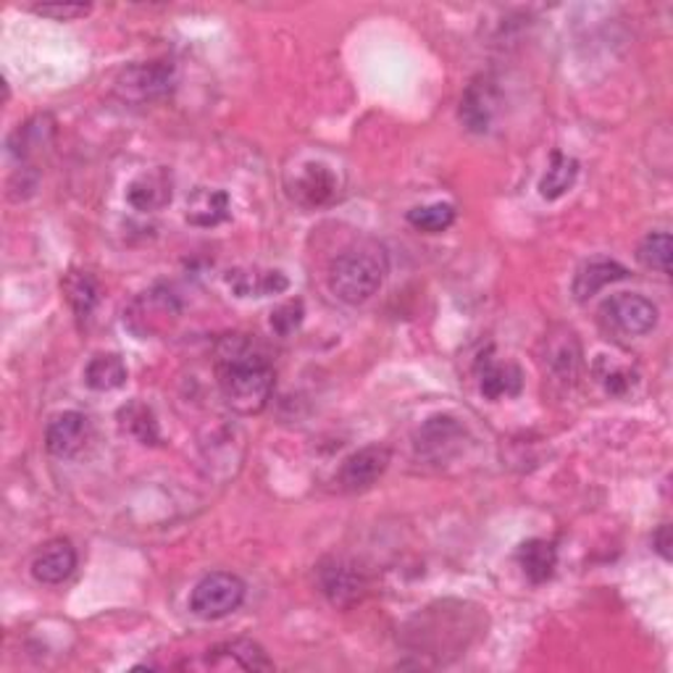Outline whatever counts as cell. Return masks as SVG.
<instances>
[{"label": "cell", "mask_w": 673, "mask_h": 673, "mask_svg": "<svg viewBox=\"0 0 673 673\" xmlns=\"http://www.w3.org/2000/svg\"><path fill=\"white\" fill-rule=\"evenodd\" d=\"M219 390L232 411L250 413L263 411L274 392V368L267 355L258 353L245 336H229L219 347L216 361Z\"/></svg>", "instance_id": "obj_1"}, {"label": "cell", "mask_w": 673, "mask_h": 673, "mask_svg": "<svg viewBox=\"0 0 673 673\" xmlns=\"http://www.w3.org/2000/svg\"><path fill=\"white\" fill-rule=\"evenodd\" d=\"M387 252L379 245H355L334 258L329 267V290L336 300L347 306H361L368 297L379 293V287L387 280Z\"/></svg>", "instance_id": "obj_2"}, {"label": "cell", "mask_w": 673, "mask_h": 673, "mask_svg": "<svg viewBox=\"0 0 673 673\" xmlns=\"http://www.w3.org/2000/svg\"><path fill=\"white\" fill-rule=\"evenodd\" d=\"M245 600V585L235 574L213 571L198 581L190 594V611L203 621H219L235 613Z\"/></svg>", "instance_id": "obj_3"}, {"label": "cell", "mask_w": 673, "mask_h": 673, "mask_svg": "<svg viewBox=\"0 0 673 673\" xmlns=\"http://www.w3.org/2000/svg\"><path fill=\"white\" fill-rule=\"evenodd\" d=\"M174 90V67L166 61L132 63L116 76L114 93L125 103H153Z\"/></svg>", "instance_id": "obj_4"}, {"label": "cell", "mask_w": 673, "mask_h": 673, "mask_svg": "<svg viewBox=\"0 0 673 673\" xmlns=\"http://www.w3.org/2000/svg\"><path fill=\"white\" fill-rule=\"evenodd\" d=\"M600 314H603L607 327L626 336L650 334L658 323L656 303L637 293L613 295L611 300L603 303Z\"/></svg>", "instance_id": "obj_5"}, {"label": "cell", "mask_w": 673, "mask_h": 673, "mask_svg": "<svg viewBox=\"0 0 673 673\" xmlns=\"http://www.w3.org/2000/svg\"><path fill=\"white\" fill-rule=\"evenodd\" d=\"M319 587L323 598L336 607H351L361 603L366 594V576L351 560L329 558L319 566Z\"/></svg>", "instance_id": "obj_6"}, {"label": "cell", "mask_w": 673, "mask_h": 673, "mask_svg": "<svg viewBox=\"0 0 673 673\" xmlns=\"http://www.w3.org/2000/svg\"><path fill=\"white\" fill-rule=\"evenodd\" d=\"M392 452L385 445H368V448L355 450L353 456L345 458L340 469V487L347 492H364L385 476L390 469Z\"/></svg>", "instance_id": "obj_7"}, {"label": "cell", "mask_w": 673, "mask_h": 673, "mask_svg": "<svg viewBox=\"0 0 673 673\" xmlns=\"http://www.w3.org/2000/svg\"><path fill=\"white\" fill-rule=\"evenodd\" d=\"M90 437V421L80 411H63L50 418L45 429V448L56 458H71L84 448Z\"/></svg>", "instance_id": "obj_8"}, {"label": "cell", "mask_w": 673, "mask_h": 673, "mask_svg": "<svg viewBox=\"0 0 673 673\" xmlns=\"http://www.w3.org/2000/svg\"><path fill=\"white\" fill-rule=\"evenodd\" d=\"M205 663L219 671H229V669L271 671L274 669V663L269 660L267 650H263L258 642H252V639H232V642L216 645L213 650H209V656H205Z\"/></svg>", "instance_id": "obj_9"}, {"label": "cell", "mask_w": 673, "mask_h": 673, "mask_svg": "<svg viewBox=\"0 0 673 673\" xmlns=\"http://www.w3.org/2000/svg\"><path fill=\"white\" fill-rule=\"evenodd\" d=\"M226 287L237 297H269L282 295L290 290L287 274L280 269H261V267H239L226 271Z\"/></svg>", "instance_id": "obj_10"}, {"label": "cell", "mask_w": 673, "mask_h": 673, "mask_svg": "<svg viewBox=\"0 0 673 673\" xmlns=\"http://www.w3.org/2000/svg\"><path fill=\"white\" fill-rule=\"evenodd\" d=\"M479 374V390L484 398L500 400V398H516L523 387L521 368L510 361H495L492 355H482L476 366Z\"/></svg>", "instance_id": "obj_11"}, {"label": "cell", "mask_w": 673, "mask_h": 673, "mask_svg": "<svg viewBox=\"0 0 673 673\" xmlns=\"http://www.w3.org/2000/svg\"><path fill=\"white\" fill-rule=\"evenodd\" d=\"M172 174L166 168H151L142 172L138 179H132L127 187V203L138 211H161L172 203Z\"/></svg>", "instance_id": "obj_12"}, {"label": "cell", "mask_w": 673, "mask_h": 673, "mask_svg": "<svg viewBox=\"0 0 673 673\" xmlns=\"http://www.w3.org/2000/svg\"><path fill=\"white\" fill-rule=\"evenodd\" d=\"M497 111V93L495 84L489 80H476L469 84L465 95L461 98V121L471 132H489L492 121H495Z\"/></svg>", "instance_id": "obj_13"}, {"label": "cell", "mask_w": 673, "mask_h": 673, "mask_svg": "<svg viewBox=\"0 0 673 673\" xmlns=\"http://www.w3.org/2000/svg\"><path fill=\"white\" fill-rule=\"evenodd\" d=\"M76 568V550L71 547L67 540H56L50 545H45L37 558L32 560V576H35L40 585H61L67 581Z\"/></svg>", "instance_id": "obj_14"}, {"label": "cell", "mask_w": 673, "mask_h": 673, "mask_svg": "<svg viewBox=\"0 0 673 673\" xmlns=\"http://www.w3.org/2000/svg\"><path fill=\"white\" fill-rule=\"evenodd\" d=\"M177 314V297L168 293V290H151V293L142 295L140 300H134L132 310H129V327L142 321L145 323L142 334H153L158 332V329H164L168 319H174Z\"/></svg>", "instance_id": "obj_15"}, {"label": "cell", "mask_w": 673, "mask_h": 673, "mask_svg": "<svg viewBox=\"0 0 673 673\" xmlns=\"http://www.w3.org/2000/svg\"><path fill=\"white\" fill-rule=\"evenodd\" d=\"M545 361H547L550 371L563 381H574L576 377H579L581 345L571 329H558V332L547 336Z\"/></svg>", "instance_id": "obj_16"}, {"label": "cell", "mask_w": 673, "mask_h": 673, "mask_svg": "<svg viewBox=\"0 0 673 673\" xmlns=\"http://www.w3.org/2000/svg\"><path fill=\"white\" fill-rule=\"evenodd\" d=\"M629 276V269L621 267L618 261H607V258H598V261H589L576 271L574 276V295L576 300H589L607 287V284H616Z\"/></svg>", "instance_id": "obj_17"}, {"label": "cell", "mask_w": 673, "mask_h": 673, "mask_svg": "<svg viewBox=\"0 0 673 673\" xmlns=\"http://www.w3.org/2000/svg\"><path fill=\"white\" fill-rule=\"evenodd\" d=\"M293 196L308 209L329 203L336 196V179L323 164H306L297 174L293 185Z\"/></svg>", "instance_id": "obj_18"}, {"label": "cell", "mask_w": 673, "mask_h": 673, "mask_svg": "<svg viewBox=\"0 0 673 673\" xmlns=\"http://www.w3.org/2000/svg\"><path fill=\"white\" fill-rule=\"evenodd\" d=\"M185 219L192 226H216L229 219V196L224 190H211V187H198L190 198H187Z\"/></svg>", "instance_id": "obj_19"}, {"label": "cell", "mask_w": 673, "mask_h": 673, "mask_svg": "<svg viewBox=\"0 0 673 673\" xmlns=\"http://www.w3.org/2000/svg\"><path fill=\"white\" fill-rule=\"evenodd\" d=\"M516 558H519L523 574H527L534 585H542V581L553 579L555 568H558V550H555L553 542L547 540L523 542Z\"/></svg>", "instance_id": "obj_20"}, {"label": "cell", "mask_w": 673, "mask_h": 673, "mask_svg": "<svg viewBox=\"0 0 673 673\" xmlns=\"http://www.w3.org/2000/svg\"><path fill=\"white\" fill-rule=\"evenodd\" d=\"M84 385L95 392H114L127 385V366L116 353L95 355L84 368Z\"/></svg>", "instance_id": "obj_21"}, {"label": "cell", "mask_w": 673, "mask_h": 673, "mask_svg": "<svg viewBox=\"0 0 673 673\" xmlns=\"http://www.w3.org/2000/svg\"><path fill=\"white\" fill-rule=\"evenodd\" d=\"M463 437V429L456 424V418L450 416H437L426 421L424 429L418 432L416 448L424 456H435L439 458L448 448H456L458 439Z\"/></svg>", "instance_id": "obj_22"}, {"label": "cell", "mask_w": 673, "mask_h": 673, "mask_svg": "<svg viewBox=\"0 0 673 673\" xmlns=\"http://www.w3.org/2000/svg\"><path fill=\"white\" fill-rule=\"evenodd\" d=\"M63 295H67L69 306L80 319H87L101 300V287L87 271H69L67 280L61 282Z\"/></svg>", "instance_id": "obj_23"}, {"label": "cell", "mask_w": 673, "mask_h": 673, "mask_svg": "<svg viewBox=\"0 0 673 673\" xmlns=\"http://www.w3.org/2000/svg\"><path fill=\"white\" fill-rule=\"evenodd\" d=\"M576 177H579V161L571 158V155L553 153V161H550L545 177L540 182V196L545 200H558L571 190Z\"/></svg>", "instance_id": "obj_24"}, {"label": "cell", "mask_w": 673, "mask_h": 673, "mask_svg": "<svg viewBox=\"0 0 673 673\" xmlns=\"http://www.w3.org/2000/svg\"><path fill=\"white\" fill-rule=\"evenodd\" d=\"M671 252L673 243L669 232H656V235H647L639 245L637 258L645 269L660 271V274H671Z\"/></svg>", "instance_id": "obj_25"}, {"label": "cell", "mask_w": 673, "mask_h": 673, "mask_svg": "<svg viewBox=\"0 0 673 673\" xmlns=\"http://www.w3.org/2000/svg\"><path fill=\"white\" fill-rule=\"evenodd\" d=\"M408 224L416 226L418 232H426V235H439L456 224V209L450 203L421 205V209L408 213Z\"/></svg>", "instance_id": "obj_26"}, {"label": "cell", "mask_w": 673, "mask_h": 673, "mask_svg": "<svg viewBox=\"0 0 673 673\" xmlns=\"http://www.w3.org/2000/svg\"><path fill=\"white\" fill-rule=\"evenodd\" d=\"M121 426L129 432L132 437H138L142 445H155L158 442V424H155L151 408H145L142 403H129L127 408H121L119 413Z\"/></svg>", "instance_id": "obj_27"}, {"label": "cell", "mask_w": 673, "mask_h": 673, "mask_svg": "<svg viewBox=\"0 0 673 673\" xmlns=\"http://www.w3.org/2000/svg\"><path fill=\"white\" fill-rule=\"evenodd\" d=\"M303 319H306V306H303L300 297H295V300L282 303V306H276L274 310H271L269 323L280 336H290L300 329Z\"/></svg>", "instance_id": "obj_28"}, {"label": "cell", "mask_w": 673, "mask_h": 673, "mask_svg": "<svg viewBox=\"0 0 673 673\" xmlns=\"http://www.w3.org/2000/svg\"><path fill=\"white\" fill-rule=\"evenodd\" d=\"M32 11L40 16L56 19V22H74L90 14L87 3H45V5H32Z\"/></svg>", "instance_id": "obj_29"}, {"label": "cell", "mask_w": 673, "mask_h": 673, "mask_svg": "<svg viewBox=\"0 0 673 673\" xmlns=\"http://www.w3.org/2000/svg\"><path fill=\"white\" fill-rule=\"evenodd\" d=\"M600 381H603L605 390L611 394H624L634 385V374L613 368V371H600Z\"/></svg>", "instance_id": "obj_30"}, {"label": "cell", "mask_w": 673, "mask_h": 673, "mask_svg": "<svg viewBox=\"0 0 673 673\" xmlns=\"http://www.w3.org/2000/svg\"><path fill=\"white\" fill-rule=\"evenodd\" d=\"M652 545H656V550H658L660 555H663L665 560L671 558V550H669L671 547V529L665 527V523L658 529L656 534H652Z\"/></svg>", "instance_id": "obj_31"}]
</instances>
